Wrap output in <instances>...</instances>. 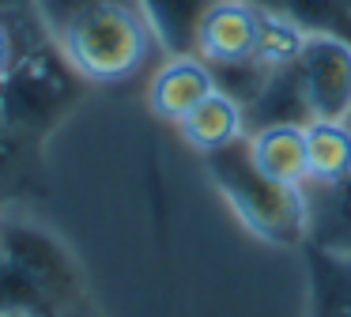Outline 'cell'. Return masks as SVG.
<instances>
[{"label":"cell","mask_w":351,"mask_h":317,"mask_svg":"<svg viewBox=\"0 0 351 317\" xmlns=\"http://www.w3.org/2000/svg\"><path fill=\"white\" fill-rule=\"evenodd\" d=\"M38 30L87 83H125L159 49L140 0H34Z\"/></svg>","instance_id":"1"},{"label":"cell","mask_w":351,"mask_h":317,"mask_svg":"<svg viewBox=\"0 0 351 317\" xmlns=\"http://www.w3.org/2000/svg\"><path fill=\"white\" fill-rule=\"evenodd\" d=\"M204 163H208L215 189L223 193V200L230 204V211L242 219V226L253 238L268 242V246H280V249H302L310 242L306 189L268 178L253 163L245 136L219 151H212V155H204Z\"/></svg>","instance_id":"2"},{"label":"cell","mask_w":351,"mask_h":317,"mask_svg":"<svg viewBox=\"0 0 351 317\" xmlns=\"http://www.w3.org/2000/svg\"><path fill=\"white\" fill-rule=\"evenodd\" d=\"M87 87L91 83L42 34L19 45L8 75L0 80V117L31 143H42L80 106Z\"/></svg>","instance_id":"3"},{"label":"cell","mask_w":351,"mask_h":317,"mask_svg":"<svg viewBox=\"0 0 351 317\" xmlns=\"http://www.w3.org/2000/svg\"><path fill=\"white\" fill-rule=\"evenodd\" d=\"M0 253L46 294L57 317L84 302V272H80L76 257L64 249V242L49 234L46 226L31 223V219L0 215Z\"/></svg>","instance_id":"4"},{"label":"cell","mask_w":351,"mask_h":317,"mask_svg":"<svg viewBox=\"0 0 351 317\" xmlns=\"http://www.w3.org/2000/svg\"><path fill=\"white\" fill-rule=\"evenodd\" d=\"M310 121H351V42L336 34H310L295 60Z\"/></svg>","instance_id":"5"},{"label":"cell","mask_w":351,"mask_h":317,"mask_svg":"<svg viewBox=\"0 0 351 317\" xmlns=\"http://www.w3.org/2000/svg\"><path fill=\"white\" fill-rule=\"evenodd\" d=\"M261 4L257 0H212V8L200 19L197 57L208 64H234L250 60L257 45Z\"/></svg>","instance_id":"6"},{"label":"cell","mask_w":351,"mask_h":317,"mask_svg":"<svg viewBox=\"0 0 351 317\" xmlns=\"http://www.w3.org/2000/svg\"><path fill=\"white\" fill-rule=\"evenodd\" d=\"M212 91H215V75L208 60H200L197 53L167 57V64L147 83V106H152V113L159 121L182 125Z\"/></svg>","instance_id":"7"},{"label":"cell","mask_w":351,"mask_h":317,"mask_svg":"<svg viewBox=\"0 0 351 317\" xmlns=\"http://www.w3.org/2000/svg\"><path fill=\"white\" fill-rule=\"evenodd\" d=\"M310 317H351V253L306 242Z\"/></svg>","instance_id":"8"},{"label":"cell","mask_w":351,"mask_h":317,"mask_svg":"<svg viewBox=\"0 0 351 317\" xmlns=\"http://www.w3.org/2000/svg\"><path fill=\"white\" fill-rule=\"evenodd\" d=\"M250 155L268 178L283 185H306L310 178V155H306V125H265L245 132Z\"/></svg>","instance_id":"9"},{"label":"cell","mask_w":351,"mask_h":317,"mask_svg":"<svg viewBox=\"0 0 351 317\" xmlns=\"http://www.w3.org/2000/svg\"><path fill=\"white\" fill-rule=\"evenodd\" d=\"M178 132H182V140L189 143L193 151L212 155V151H219V148H227V143H234L245 136V110L230 95H223V91L215 87L212 95L178 125Z\"/></svg>","instance_id":"10"},{"label":"cell","mask_w":351,"mask_h":317,"mask_svg":"<svg viewBox=\"0 0 351 317\" xmlns=\"http://www.w3.org/2000/svg\"><path fill=\"white\" fill-rule=\"evenodd\" d=\"M310 178L302 189H328L351 178V121H306Z\"/></svg>","instance_id":"11"},{"label":"cell","mask_w":351,"mask_h":317,"mask_svg":"<svg viewBox=\"0 0 351 317\" xmlns=\"http://www.w3.org/2000/svg\"><path fill=\"white\" fill-rule=\"evenodd\" d=\"M306 121H310V106H306L302 83H298V72L291 64V68H276L268 75V83L261 87V95L250 102L245 132L265 125H306Z\"/></svg>","instance_id":"12"},{"label":"cell","mask_w":351,"mask_h":317,"mask_svg":"<svg viewBox=\"0 0 351 317\" xmlns=\"http://www.w3.org/2000/svg\"><path fill=\"white\" fill-rule=\"evenodd\" d=\"M140 8H144L162 53H170V57L197 53L200 19L212 8V0H140Z\"/></svg>","instance_id":"13"},{"label":"cell","mask_w":351,"mask_h":317,"mask_svg":"<svg viewBox=\"0 0 351 317\" xmlns=\"http://www.w3.org/2000/svg\"><path fill=\"white\" fill-rule=\"evenodd\" d=\"M257 4L287 15L306 34H336L351 42V0H257Z\"/></svg>","instance_id":"14"},{"label":"cell","mask_w":351,"mask_h":317,"mask_svg":"<svg viewBox=\"0 0 351 317\" xmlns=\"http://www.w3.org/2000/svg\"><path fill=\"white\" fill-rule=\"evenodd\" d=\"M306 30L295 27L287 15L280 12H268L261 8V27H257V45H253V60L276 72V68H291L298 57H302V45H306Z\"/></svg>","instance_id":"15"},{"label":"cell","mask_w":351,"mask_h":317,"mask_svg":"<svg viewBox=\"0 0 351 317\" xmlns=\"http://www.w3.org/2000/svg\"><path fill=\"white\" fill-rule=\"evenodd\" d=\"M0 314H38V317H57L49 298L0 253Z\"/></svg>","instance_id":"16"},{"label":"cell","mask_w":351,"mask_h":317,"mask_svg":"<svg viewBox=\"0 0 351 317\" xmlns=\"http://www.w3.org/2000/svg\"><path fill=\"white\" fill-rule=\"evenodd\" d=\"M212 75H215V87L223 95H230L242 110H250V102L261 95V87L268 83V68L261 60H234V64H212Z\"/></svg>","instance_id":"17"},{"label":"cell","mask_w":351,"mask_h":317,"mask_svg":"<svg viewBox=\"0 0 351 317\" xmlns=\"http://www.w3.org/2000/svg\"><path fill=\"white\" fill-rule=\"evenodd\" d=\"M34 151H38V143L19 136L8 121L0 117V193L16 189L19 181L27 178V170H31V163H34Z\"/></svg>","instance_id":"18"},{"label":"cell","mask_w":351,"mask_h":317,"mask_svg":"<svg viewBox=\"0 0 351 317\" xmlns=\"http://www.w3.org/2000/svg\"><path fill=\"white\" fill-rule=\"evenodd\" d=\"M16 53H19L16 30H12L8 23L0 19V80H4V75H8V68H12V60H16Z\"/></svg>","instance_id":"19"},{"label":"cell","mask_w":351,"mask_h":317,"mask_svg":"<svg viewBox=\"0 0 351 317\" xmlns=\"http://www.w3.org/2000/svg\"><path fill=\"white\" fill-rule=\"evenodd\" d=\"M61 317H95V314H87L84 306H76V309H69V314H61Z\"/></svg>","instance_id":"20"},{"label":"cell","mask_w":351,"mask_h":317,"mask_svg":"<svg viewBox=\"0 0 351 317\" xmlns=\"http://www.w3.org/2000/svg\"><path fill=\"white\" fill-rule=\"evenodd\" d=\"M0 317H38V314H0Z\"/></svg>","instance_id":"21"}]
</instances>
